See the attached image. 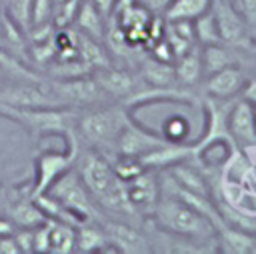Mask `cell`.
Listing matches in <instances>:
<instances>
[{
	"mask_svg": "<svg viewBox=\"0 0 256 254\" xmlns=\"http://www.w3.org/2000/svg\"><path fill=\"white\" fill-rule=\"evenodd\" d=\"M72 24H74V28L80 34H84L88 38H94V40L104 44V36H106V28H108V18H104L100 14V10L90 0H82L80 2Z\"/></svg>",
	"mask_w": 256,
	"mask_h": 254,
	"instance_id": "cell-14",
	"label": "cell"
},
{
	"mask_svg": "<svg viewBox=\"0 0 256 254\" xmlns=\"http://www.w3.org/2000/svg\"><path fill=\"white\" fill-rule=\"evenodd\" d=\"M100 88L106 92V96L112 102H118L130 110V106L136 102V98L148 88V84L142 80L136 68H124V66H104L96 72H92Z\"/></svg>",
	"mask_w": 256,
	"mask_h": 254,
	"instance_id": "cell-5",
	"label": "cell"
},
{
	"mask_svg": "<svg viewBox=\"0 0 256 254\" xmlns=\"http://www.w3.org/2000/svg\"><path fill=\"white\" fill-rule=\"evenodd\" d=\"M110 246L104 228L94 226V222H82L76 226V252H98Z\"/></svg>",
	"mask_w": 256,
	"mask_h": 254,
	"instance_id": "cell-19",
	"label": "cell"
},
{
	"mask_svg": "<svg viewBox=\"0 0 256 254\" xmlns=\"http://www.w3.org/2000/svg\"><path fill=\"white\" fill-rule=\"evenodd\" d=\"M46 194H50L54 200H58L80 222H98L100 220V206L90 196L86 184L82 182V178L78 176L74 166L68 172H64Z\"/></svg>",
	"mask_w": 256,
	"mask_h": 254,
	"instance_id": "cell-3",
	"label": "cell"
},
{
	"mask_svg": "<svg viewBox=\"0 0 256 254\" xmlns=\"http://www.w3.org/2000/svg\"><path fill=\"white\" fill-rule=\"evenodd\" d=\"M228 132L232 142L238 150H244L246 146L256 144V122H254V108L240 96L230 102L228 108Z\"/></svg>",
	"mask_w": 256,
	"mask_h": 254,
	"instance_id": "cell-11",
	"label": "cell"
},
{
	"mask_svg": "<svg viewBox=\"0 0 256 254\" xmlns=\"http://www.w3.org/2000/svg\"><path fill=\"white\" fill-rule=\"evenodd\" d=\"M248 76L250 74L242 64H230L202 80L204 96L214 100H234L240 96Z\"/></svg>",
	"mask_w": 256,
	"mask_h": 254,
	"instance_id": "cell-10",
	"label": "cell"
},
{
	"mask_svg": "<svg viewBox=\"0 0 256 254\" xmlns=\"http://www.w3.org/2000/svg\"><path fill=\"white\" fill-rule=\"evenodd\" d=\"M78 150H80V142L72 140L66 152H54V150L40 152L34 160V182L30 186V196L38 198L40 194H46L52 188V184L74 166Z\"/></svg>",
	"mask_w": 256,
	"mask_h": 254,
	"instance_id": "cell-7",
	"label": "cell"
},
{
	"mask_svg": "<svg viewBox=\"0 0 256 254\" xmlns=\"http://www.w3.org/2000/svg\"><path fill=\"white\" fill-rule=\"evenodd\" d=\"M136 2L142 4L150 14H154V16H162L164 10L168 8V4H170L172 0H136Z\"/></svg>",
	"mask_w": 256,
	"mask_h": 254,
	"instance_id": "cell-26",
	"label": "cell"
},
{
	"mask_svg": "<svg viewBox=\"0 0 256 254\" xmlns=\"http://www.w3.org/2000/svg\"><path fill=\"white\" fill-rule=\"evenodd\" d=\"M14 194H16V188H8V186L0 184V216L8 214V208H10Z\"/></svg>",
	"mask_w": 256,
	"mask_h": 254,
	"instance_id": "cell-27",
	"label": "cell"
},
{
	"mask_svg": "<svg viewBox=\"0 0 256 254\" xmlns=\"http://www.w3.org/2000/svg\"><path fill=\"white\" fill-rule=\"evenodd\" d=\"M168 144H190L188 142V134H190V124L184 116H166V120L162 122V128L158 132Z\"/></svg>",
	"mask_w": 256,
	"mask_h": 254,
	"instance_id": "cell-21",
	"label": "cell"
},
{
	"mask_svg": "<svg viewBox=\"0 0 256 254\" xmlns=\"http://www.w3.org/2000/svg\"><path fill=\"white\" fill-rule=\"evenodd\" d=\"M78 32V30H76ZM76 46H78V58L88 66L90 72H96L104 66H110V56L106 54L104 50V44L94 40V38H88L84 34L78 32V40H76Z\"/></svg>",
	"mask_w": 256,
	"mask_h": 254,
	"instance_id": "cell-17",
	"label": "cell"
},
{
	"mask_svg": "<svg viewBox=\"0 0 256 254\" xmlns=\"http://www.w3.org/2000/svg\"><path fill=\"white\" fill-rule=\"evenodd\" d=\"M2 16H4V12L0 10V28H2Z\"/></svg>",
	"mask_w": 256,
	"mask_h": 254,
	"instance_id": "cell-30",
	"label": "cell"
},
{
	"mask_svg": "<svg viewBox=\"0 0 256 254\" xmlns=\"http://www.w3.org/2000/svg\"><path fill=\"white\" fill-rule=\"evenodd\" d=\"M152 218L160 230L168 232L170 236H178L184 242L196 244L212 242L216 246V230L212 222L174 194L160 192V200L152 212Z\"/></svg>",
	"mask_w": 256,
	"mask_h": 254,
	"instance_id": "cell-2",
	"label": "cell"
},
{
	"mask_svg": "<svg viewBox=\"0 0 256 254\" xmlns=\"http://www.w3.org/2000/svg\"><path fill=\"white\" fill-rule=\"evenodd\" d=\"M194 34H196V42L198 46H208V44H220V34H218V26H216V18L212 12V6L208 12H204L202 16H198L194 20Z\"/></svg>",
	"mask_w": 256,
	"mask_h": 254,
	"instance_id": "cell-22",
	"label": "cell"
},
{
	"mask_svg": "<svg viewBox=\"0 0 256 254\" xmlns=\"http://www.w3.org/2000/svg\"><path fill=\"white\" fill-rule=\"evenodd\" d=\"M240 98L246 100L248 104L256 106V74L254 72H250V76L246 78V84H244V88L240 92Z\"/></svg>",
	"mask_w": 256,
	"mask_h": 254,
	"instance_id": "cell-25",
	"label": "cell"
},
{
	"mask_svg": "<svg viewBox=\"0 0 256 254\" xmlns=\"http://www.w3.org/2000/svg\"><path fill=\"white\" fill-rule=\"evenodd\" d=\"M54 0H30V28L52 22Z\"/></svg>",
	"mask_w": 256,
	"mask_h": 254,
	"instance_id": "cell-23",
	"label": "cell"
},
{
	"mask_svg": "<svg viewBox=\"0 0 256 254\" xmlns=\"http://www.w3.org/2000/svg\"><path fill=\"white\" fill-rule=\"evenodd\" d=\"M230 4L256 34V0H230Z\"/></svg>",
	"mask_w": 256,
	"mask_h": 254,
	"instance_id": "cell-24",
	"label": "cell"
},
{
	"mask_svg": "<svg viewBox=\"0 0 256 254\" xmlns=\"http://www.w3.org/2000/svg\"><path fill=\"white\" fill-rule=\"evenodd\" d=\"M244 52H238L226 44H208V46H200V62H202V80L230 64H242V56Z\"/></svg>",
	"mask_w": 256,
	"mask_h": 254,
	"instance_id": "cell-15",
	"label": "cell"
},
{
	"mask_svg": "<svg viewBox=\"0 0 256 254\" xmlns=\"http://www.w3.org/2000/svg\"><path fill=\"white\" fill-rule=\"evenodd\" d=\"M50 252L54 254L76 252V226L50 220Z\"/></svg>",
	"mask_w": 256,
	"mask_h": 254,
	"instance_id": "cell-20",
	"label": "cell"
},
{
	"mask_svg": "<svg viewBox=\"0 0 256 254\" xmlns=\"http://www.w3.org/2000/svg\"><path fill=\"white\" fill-rule=\"evenodd\" d=\"M136 70L150 88H156V90H184L176 82L172 62H164V60H158V58L148 54L138 62Z\"/></svg>",
	"mask_w": 256,
	"mask_h": 254,
	"instance_id": "cell-13",
	"label": "cell"
},
{
	"mask_svg": "<svg viewBox=\"0 0 256 254\" xmlns=\"http://www.w3.org/2000/svg\"><path fill=\"white\" fill-rule=\"evenodd\" d=\"M212 0H172L164 10V20H190L194 22L198 16L208 12Z\"/></svg>",
	"mask_w": 256,
	"mask_h": 254,
	"instance_id": "cell-18",
	"label": "cell"
},
{
	"mask_svg": "<svg viewBox=\"0 0 256 254\" xmlns=\"http://www.w3.org/2000/svg\"><path fill=\"white\" fill-rule=\"evenodd\" d=\"M252 72H254V74H256V62H254V66H252Z\"/></svg>",
	"mask_w": 256,
	"mask_h": 254,
	"instance_id": "cell-32",
	"label": "cell"
},
{
	"mask_svg": "<svg viewBox=\"0 0 256 254\" xmlns=\"http://www.w3.org/2000/svg\"><path fill=\"white\" fill-rule=\"evenodd\" d=\"M130 118V110L118 102H104L74 110L72 132L78 142L100 150L108 158L116 156V140Z\"/></svg>",
	"mask_w": 256,
	"mask_h": 254,
	"instance_id": "cell-1",
	"label": "cell"
},
{
	"mask_svg": "<svg viewBox=\"0 0 256 254\" xmlns=\"http://www.w3.org/2000/svg\"><path fill=\"white\" fill-rule=\"evenodd\" d=\"M106 238L110 242V246H114L116 252H124V254H142V252H150L152 244L146 238V234L138 228H132L124 222H104L102 224Z\"/></svg>",
	"mask_w": 256,
	"mask_h": 254,
	"instance_id": "cell-12",
	"label": "cell"
},
{
	"mask_svg": "<svg viewBox=\"0 0 256 254\" xmlns=\"http://www.w3.org/2000/svg\"><path fill=\"white\" fill-rule=\"evenodd\" d=\"M164 144H168V142L158 132L140 126L130 116L128 122L124 124V128L120 130V134H118V140H116V156L142 158V156L150 154L152 150H156V148H160Z\"/></svg>",
	"mask_w": 256,
	"mask_h": 254,
	"instance_id": "cell-8",
	"label": "cell"
},
{
	"mask_svg": "<svg viewBox=\"0 0 256 254\" xmlns=\"http://www.w3.org/2000/svg\"><path fill=\"white\" fill-rule=\"evenodd\" d=\"M48 84H50V90L56 98L58 108L80 110V108L112 102L92 74H82V76H74V78H60V80L52 78V80H48Z\"/></svg>",
	"mask_w": 256,
	"mask_h": 254,
	"instance_id": "cell-4",
	"label": "cell"
},
{
	"mask_svg": "<svg viewBox=\"0 0 256 254\" xmlns=\"http://www.w3.org/2000/svg\"><path fill=\"white\" fill-rule=\"evenodd\" d=\"M212 12L216 18L218 34L222 44L248 54L256 48V34L244 22V18L234 10L230 0H212Z\"/></svg>",
	"mask_w": 256,
	"mask_h": 254,
	"instance_id": "cell-6",
	"label": "cell"
},
{
	"mask_svg": "<svg viewBox=\"0 0 256 254\" xmlns=\"http://www.w3.org/2000/svg\"><path fill=\"white\" fill-rule=\"evenodd\" d=\"M254 108V122H256V106H252Z\"/></svg>",
	"mask_w": 256,
	"mask_h": 254,
	"instance_id": "cell-31",
	"label": "cell"
},
{
	"mask_svg": "<svg viewBox=\"0 0 256 254\" xmlns=\"http://www.w3.org/2000/svg\"><path fill=\"white\" fill-rule=\"evenodd\" d=\"M90 2L100 10V14H102L104 18H108V20H110V16H112L114 6H116V2H118V0H90Z\"/></svg>",
	"mask_w": 256,
	"mask_h": 254,
	"instance_id": "cell-28",
	"label": "cell"
},
{
	"mask_svg": "<svg viewBox=\"0 0 256 254\" xmlns=\"http://www.w3.org/2000/svg\"><path fill=\"white\" fill-rule=\"evenodd\" d=\"M4 78H8V74H6V72L0 68V80H4Z\"/></svg>",
	"mask_w": 256,
	"mask_h": 254,
	"instance_id": "cell-29",
	"label": "cell"
},
{
	"mask_svg": "<svg viewBox=\"0 0 256 254\" xmlns=\"http://www.w3.org/2000/svg\"><path fill=\"white\" fill-rule=\"evenodd\" d=\"M128 202L136 214L152 216L160 200V176L154 168H144L140 174L124 182Z\"/></svg>",
	"mask_w": 256,
	"mask_h": 254,
	"instance_id": "cell-9",
	"label": "cell"
},
{
	"mask_svg": "<svg viewBox=\"0 0 256 254\" xmlns=\"http://www.w3.org/2000/svg\"><path fill=\"white\" fill-rule=\"evenodd\" d=\"M174 74L180 88L192 92L202 84V62H200V46H194L186 54L174 60Z\"/></svg>",
	"mask_w": 256,
	"mask_h": 254,
	"instance_id": "cell-16",
	"label": "cell"
}]
</instances>
